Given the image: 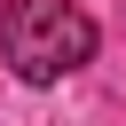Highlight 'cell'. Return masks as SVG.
Here are the masks:
<instances>
[{"label":"cell","instance_id":"1","mask_svg":"<svg viewBox=\"0 0 126 126\" xmlns=\"http://www.w3.org/2000/svg\"><path fill=\"white\" fill-rule=\"evenodd\" d=\"M94 16L71 8V0H8L0 8V55L24 87H55L71 71L94 63Z\"/></svg>","mask_w":126,"mask_h":126}]
</instances>
